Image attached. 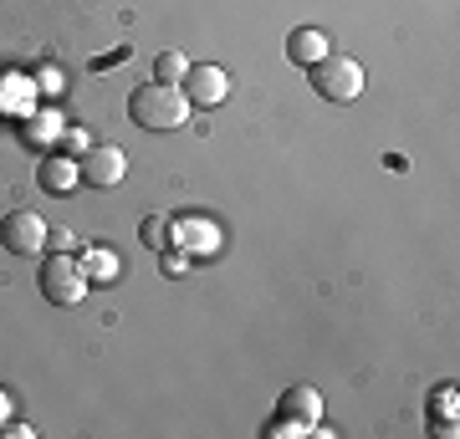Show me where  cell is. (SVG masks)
Instances as JSON below:
<instances>
[{"label":"cell","mask_w":460,"mask_h":439,"mask_svg":"<svg viewBox=\"0 0 460 439\" xmlns=\"http://www.w3.org/2000/svg\"><path fill=\"white\" fill-rule=\"evenodd\" d=\"M180 92L190 108H220V102L230 98V77H226V66H190L180 82Z\"/></svg>","instance_id":"5"},{"label":"cell","mask_w":460,"mask_h":439,"mask_svg":"<svg viewBox=\"0 0 460 439\" xmlns=\"http://www.w3.org/2000/svg\"><path fill=\"white\" fill-rule=\"evenodd\" d=\"M83 184H93V189H113V184H123V174H128V154L113 144H93L83 154Z\"/></svg>","instance_id":"6"},{"label":"cell","mask_w":460,"mask_h":439,"mask_svg":"<svg viewBox=\"0 0 460 439\" xmlns=\"http://www.w3.org/2000/svg\"><path fill=\"white\" fill-rule=\"evenodd\" d=\"M138 241H144L148 250H169V245H174V225H169L164 215H144V220H138Z\"/></svg>","instance_id":"12"},{"label":"cell","mask_w":460,"mask_h":439,"mask_svg":"<svg viewBox=\"0 0 460 439\" xmlns=\"http://www.w3.org/2000/svg\"><path fill=\"white\" fill-rule=\"evenodd\" d=\"M0 245L11 250V256H41V245H47V220L31 210H11L0 220Z\"/></svg>","instance_id":"4"},{"label":"cell","mask_w":460,"mask_h":439,"mask_svg":"<svg viewBox=\"0 0 460 439\" xmlns=\"http://www.w3.org/2000/svg\"><path fill=\"white\" fill-rule=\"evenodd\" d=\"M159 256H164V271H169V277H184V271H190V256H184L180 245H169V250H159Z\"/></svg>","instance_id":"15"},{"label":"cell","mask_w":460,"mask_h":439,"mask_svg":"<svg viewBox=\"0 0 460 439\" xmlns=\"http://www.w3.org/2000/svg\"><path fill=\"white\" fill-rule=\"evenodd\" d=\"M277 408L287 414V419H302V424H317V419H323V399H317V389H307V383L287 389Z\"/></svg>","instance_id":"9"},{"label":"cell","mask_w":460,"mask_h":439,"mask_svg":"<svg viewBox=\"0 0 460 439\" xmlns=\"http://www.w3.org/2000/svg\"><path fill=\"white\" fill-rule=\"evenodd\" d=\"M118 256L113 250H102V245H93V250H83V277H87V286H108V281H118Z\"/></svg>","instance_id":"11"},{"label":"cell","mask_w":460,"mask_h":439,"mask_svg":"<svg viewBox=\"0 0 460 439\" xmlns=\"http://www.w3.org/2000/svg\"><path fill=\"white\" fill-rule=\"evenodd\" d=\"M87 292H93V286H87V277H83V260H72L66 250L41 266V296H47V302H57V307H77Z\"/></svg>","instance_id":"3"},{"label":"cell","mask_w":460,"mask_h":439,"mask_svg":"<svg viewBox=\"0 0 460 439\" xmlns=\"http://www.w3.org/2000/svg\"><path fill=\"white\" fill-rule=\"evenodd\" d=\"M128 57H133V47H128V41H123V47H118V51H108V57H98V62H93V66H113V62H128Z\"/></svg>","instance_id":"16"},{"label":"cell","mask_w":460,"mask_h":439,"mask_svg":"<svg viewBox=\"0 0 460 439\" xmlns=\"http://www.w3.org/2000/svg\"><path fill=\"white\" fill-rule=\"evenodd\" d=\"M36 184H41L47 195H72V189L83 184V169H77V159H62V154H51V159L36 163Z\"/></svg>","instance_id":"7"},{"label":"cell","mask_w":460,"mask_h":439,"mask_svg":"<svg viewBox=\"0 0 460 439\" xmlns=\"http://www.w3.org/2000/svg\"><path fill=\"white\" fill-rule=\"evenodd\" d=\"M174 245L190 250V256H215V250H220V235H215V225L184 220V225H174Z\"/></svg>","instance_id":"10"},{"label":"cell","mask_w":460,"mask_h":439,"mask_svg":"<svg viewBox=\"0 0 460 439\" xmlns=\"http://www.w3.org/2000/svg\"><path fill=\"white\" fill-rule=\"evenodd\" d=\"M184 72H190V57H184V51H159V57H154V82H174V87H180Z\"/></svg>","instance_id":"13"},{"label":"cell","mask_w":460,"mask_h":439,"mask_svg":"<svg viewBox=\"0 0 460 439\" xmlns=\"http://www.w3.org/2000/svg\"><path fill=\"white\" fill-rule=\"evenodd\" d=\"M128 118L144 133H169V128H180L184 118H190V102H184V92L174 87V82H144V87H133Z\"/></svg>","instance_id":"1"},{"label":"cell","mask_w":460,"mask_h":439,"mask_svg":"<svg viewBox=\"0 0 460 439\" xmlns=\"http://www.w3.org/2000/svg\"><path fill=\"white\" fill-rule=\"evenodd\" d=\"M328 51H332V36L317 31V26H302V31L287 36V62H296V66H317Z\"/></svg>","instance_id":"8"},{"label":"cell","mask_w":460,"mask_h":439,"mask_svg":"<svg viewBox=\"0 0 460 439\" xmlns=\"http://www.w3.org/2000/svg\"><path fill=\"white\" fill-rule=\"evenodd\" d=\"M313 72V87H317V98H328V102H353L363 92V66L353 62V57H343V51H328L317 66H307Z\"/></svg>","instance_id":"2"},{"label":"cell","mask_w":460,"mask_h":439,"mask_svg":"<svg viewBox=\"0 0 460 439\" xmlns=\"http://www.w3.org/2000/svg\"><path fill=\"white\" fill-rule=\"evenodd\" d=\"M429 414H435V419H456V389L435 393V399H429Z\"/></svg>","instance_id":"14"},{"label":"cell","mask_w":460,"mask_h":439,"mask_svg":"<svg viewBox=\"0 0 460 439\" xmlns=\"http://www.w3.org/2000/svg\"><path fill=\"white\" fill-rule=\"evenodd\" d=\"M11 419V399H5V393H0V424Z\"/></svg>","instance_id":"18"},{"label":"cell","mask_w":460,"mask_h":439,"mask_svg":"<svg viewBox=\"0 0 460 439\" xmlns=\"http://www.w3.org/2000/svg\"><path fill=\"white\" fill-rule=\"evenodd\" d=\"M47 241H51V250H72V245H77L66 230H47Z\"/></svg>","instance_id":"17"}]
</instances>
